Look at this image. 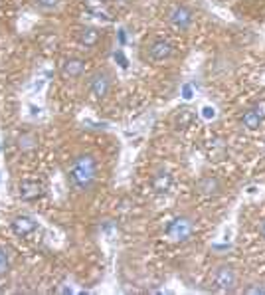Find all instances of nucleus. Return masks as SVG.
I'll return each mask as SVG.
<instances>
[{
  "label": "nucleus",
  "mask_w": 265,
  "mask_h": 295,
  "mask_svg": "<svg viewBox=\"0 0 265 295\" xmlns=\"http://www.w3.org/2000/svg\"><path fill=\"white\" fill-rule=\"evenodd\" d=\"M97 178V161L91 155H79L73 159L69 168V180L77 190L85 192L93 186Z\"/></svg>",
  "instance_id": "1"
},
{
  "label": "nucleus",
  "mask_w": 265,
  "mask_h": 295,
  "mask_svg": "<svg viewBox=\"0 0 265 295\" xmlns=\"http://www.w3.org/2000/svg\"><path fill=\"white\" fill-rule=\"evenodd\" d=\"M210 281H212L216 291L230 293L237 285V275H235L232 265H218V267H214L212 275H210Z\"/></svg>",
  "instance_id": "2"
},
{
  "label": "nucleus",
  "mask_w": 265,
  "mask_h": 295,
  "mask_svg": "<svg viewBox=\"0 0 265 295\" xmlns=\"http://www.w3.org/2000/svg\"><path fill=\"white\" fill-rule=\"evenodd\" d=\"M194 234V220L188 216H178L168 224L166 236L172 242H188Z\"/></svg>",
  "instance_id": "3"
},
{
  "label": "nucleus",
  "mask_w": 265,
  "mask_h": 295,
  "mask_svg": "<svg viewBox=\"0 0 265 295\" xmlns=\"http://www.w3.org/2000/svg\"><path fill=\"white\" fill-rule=\"evenodd\" d=\"M192 20H194L192 10L186 8L184 4H172L170 10H168V22L174 28H178V30H188Z\"/></svg>",
  "instance_id": "4"
},
{
  "label": "nucleus",
  "mask_w": 265,
  "mask_h": 295,
  "mask_svg": "<svg viewBox=\"0 0 265 295\" xmlns=\"http://www.w3.org/2000/svg\"><path fill=\"white\" fill-rule=\"evenodd\" d=\"M109 87H111V79H109V75L105 73V71H97L95 75H91L89 89H91V93H93L97 99H101V97L107 95Z\"/></svg>",
  "instance_id": "5"
},
{
  "label": "nucleus",
  "mask_w": 265,
  "mask_h": 295,
  "mask_svg": "<svg viewBox=\"0 0 265 295\" xmlns=\"http://www.w3.org/2000/svg\"><path fill=\"white\" fill-rule=\"evenodd\" d=\"M172 52L174 50H172L170 42H166V40H154L149 46V58L153 62H164L172 56Z\"/></svg>",
  "instance_id": "6"
},
{
  "label": "nucleus",
  "mask_w": 265,
  "mask_h": 295,
  "mask_svg": "<svg viewBox=\"0 0 265 295\" xmlns=\"http://www.w3.org/2000/svg\"><path fill=\"white\" fill-rule=\"evenodd\" d=\"M85 71V62L79 60V58H73V60H67L64 62L61 65V75L65 79H73V77H79V75Z\"/></svg>",
  "instance_id": "7"
},
{
  "label": "nucleus",
  "mask_w": 265,
  "mask_h": 295,
  "mask_svg": "<svg viewBox=\"0 0 265 295\" xmlns=\"http://www.w3.org/2000/svg\"><path fill=\"white\" fill-rule=\"evenodd\" d=\"M12 230H14L16 236H28L36 230V222H34L30 216H18L12 222Z\"/></svg>",
  "instance_id": "8"
},
{
  "label": "nucleus",
  "mask_w": 265,
  "mask_h": 295,
  "mask_svg": "<svg viewBox=\"0 0 265 295\" xmlns=\"http://www.w3.org/2000/svg\"><path fill=\"white\" fill-rule=\"evenodd\" d=\"M42 192L40 184L38 182H30V180H24L22 184H20V198L22 200H34V198H38Z\"/></svg>",
  "instance_id": "9"
},
{
  "label": "nucleus",
  "mask_w": 265,
  "mask_h": 295,
  "mask_svg": "<svg viewBox=\"0 0 265 295\" xmlns=\"http://www.w3.org/2000/svg\"><path fill=\"white\" fill-rule=\"evenodd\" d=\"M198 190L206 196H212V194H218L220 192V180L218 178H212V176H206L198 182Z\"/></svg>",
  "instance_id": "10"
},
{
  "label": "nucleus",
  "mask_w": 265,
  "mask_h": 295,
  "mask_svg": "<svg viewBox=\"0 0 265 295\" xmlns=\"http://www.w3.org/2000/svg\"><path fill=\"white\" fill-rule=\"evenodd\" d=\"M99 42V32L95 28H85L81 34H79V44L85 46V48H91Z\"/></svg>",
  "instance_id": "11"
},
{
  "label": "nucleus",
  "mask_w": 265,
  "mask_h": 295,
  "mask_svg": "<svg viewBox=\"0 0 265 295\" xmlns=\"http://www.w3.org/2000/svg\"><path fill=\"white\" fill-rule=\"evenodd\" d=\"M241 123H243V127H245V129H251V131H253V129H259V127H261L263 121L255 115L253 109H247V111L243 113V117H241Z\"/></svg>",
  "instance_id": "12"
},
{
  "label": "nucleus",
  "mask_w": 265,
  "mask_h": 295,
  "mask_svg": "<svg viewBox=\"0 0 265 295\" xmlns=\"http://www.w3.org/2000/svg\"><path fill=\"white\" fill-rule=\"evenodd\" d=\"M168 186H170V174L168 172H158L154 176V188L158 192H164V190H168Z\"/></svg>",
  "instance_id": "13"
},
{
  "label": "nucleus",
  "mask_w": 265,
  "mask_h": 295,
  "mask_svg": "<svg viewBox=\"0 0 265 295\" xmlns=\"http://www.w3.org/2000/svg\"><path fill=\"white\" fill-rule=\"evenodd\" d=\"M18 145H20V149L22 151H30V149H34V147H36V137H34V135H22V137H20V141H18Z\"/></svg>",
  "instance_id": "14"
},
{
  "label": "nucleus",
  "mask_w": 265,
  "mask_h": 295,
  "mask_svg": "<svg viewBox=\"0 0 265 295\" xmlns=\"http://www.w3.org/2000/svg\"><path fill=\"white\" fill-rule=\"evenodd\" d=\"M245 293H247V295H257V293L265 295V285H263V283H253L251 287L245 289Z\"/></svg>",
  "instance_id": "15"
},
{
  "label": "nucleus",
  "mask_w": 265,
  "mask_h": 295,
  "mask_svg": "<svg viewBox=\"0 0 265 295\" xmlns=\"http://www.w3.org/2000/svg\"><path fill=\"white\" fill-rule=\"evenodd\" d=\"M251 109H253V111H255V115H257L259 117V119H265V99H261V101H259V103H255L253 105V107H251Z\"/></svg>",
  "instance_id": "16"
},
{
  "label": "nucleus",
  "mask_w": 265,
  "mask_h": 295,
  "mask_svg": "<svg viewBox=\"0 0 265 295\" xmlns=\"http://www.w3.org/2000/svg\"><path fill=\"white\" fill-rule=\"evenodd\" d=\"M36 4L40 8H56L60 4V0H36Z\"/></svg>",
  "instance_id": "17"
},
{
  "label": "nucleus",
  "mask_w": 265,
  "mask_h": 295,
  "mask_svg": "<svg viewBox=\"0 0 265 295\" xmlns=\"http://www.w3.org/2000/svg\"><path fill=\"white\" fill-rule=\"evenodd\" d=\"M6 269H8V258H6V254H4V250L0 248V275L6 273Z\"/></svg>",
  "instance_id": "18"
},
{
  "label": "nucleus",
  "mask_w": 265,
  "mask_h": 295,
  "mask_svg": "<svg viewBox=\"0 0 265 295\" xmlns=\"http://www.w3.org/2000/svg\"><path fill=\"white\" fill-rule=\"evenodd\" d=\"M115 60L119 62V65H121V67H127V65H129V64H127V60H125V56H123L121 52H117V54H115Z\"/></svg>",
  "instance_id": "19"
},
{
  "label": "nucleus",
  "mask_w": 265,
  "mask_h": 295,
  "mask_svg": "<svg viewBox=\"0 0 265 295\" xmlns=\"http://www.w3.org/2000/svg\"><path fill=\"white\" fill-rule=\"evenodd\" d=\"M182 97H184V99H190V97H192V87H190V85H184V89H182Z\"/></svg>",
  "instance_id": "20"
},
{
  "label": "nucleus",
  "mask_w": 265,
  "mask_h": 295,
  "mask_svg": "<svg viewBox=\"0 0 265 295\" xmlns=\"http://www.w3.org/2000/svg\"><path fill=\"white\" fill-rule=\"evenodd\" d=\"M259 234H261V238L265 240V222L261 224V228H259Z\"/></svg>",
  "instance_id": "21"
},
{
  "label": "nucleus",
  "mask_w": 265,
  "mask_h": 295,
  "mask_svg": "<svg viewBox=\"0 0 265 295\" xmlns=\"http://www.w3.org/2000/svg\"><path fill=\"white\" fill-rule=\"evenodd\" d=\"M119 42H121V44H125V32L123 30L119 32Z\"/></svg>",
  "instance_id": "22"
},
{
  "label": "nucleus",
  "mask_w": 265,
  "mask_h": 295,
  "mask_svg": "<svg viewBox=\"0 0 265 295\" xmlns=\"http://www.w3.org/2000/svg\"><path fill=\"white\" fill-rule=\"evenodd\" d=\"M204 115H206V117H212L214 111H212V109H204Z\"/></svg>",
  "instance_id": "23"
}]
</instances>
